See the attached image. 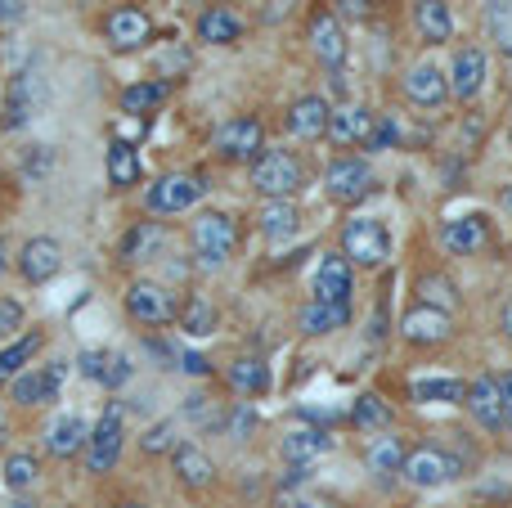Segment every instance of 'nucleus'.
I'll return each instance as SVG.
<instances>
[{
	"mask_svg": "<svg viewBox=\"0 0 512 508\" xmlns=\"http://www.w3.org/2000/svg\"><path fill=\"white\" fill-rule=\"evenodd\" d=\"M306 185V162L292 149H265L252 162V189L261 198H292Z\"/></svg>",
	"mask_w": 512,
	"mask_h": 508,
	"instance_id": "f257e3e1",
	"label": "nucleus"
},
{
	"mask_svg": "<svg viewBox=\"0 0 512 508\" xmlns=\"http://www.w3.org/2000/svg\"><path fill=\"white\" fill-rule=\"evenodd\" d=\"M207 194V176L203 171H171V176H158L144 194V207L153 216H176V212H189L198 198Z\"/></svg>",
	"mask_w": 512,
	"mask_h": 508,
	"instance_id": "f03ea898",
	"label": "nucleus"
},
{
	"mask_svg": "<svg viewBox=\"0 0 512 508\" xmlns=\"http://www.w3.org/2000/svg\"><path fill=\"white\" fill-rule=\"evenodd\" d=\"M342 252L351 266H387L391 261V234L382 221H373V216H355V221H346L342 230Z\"/></svg>",
	"mask_w": 512,
	"mask_h": 508,
	"instance_id": "7ed1b4c3",
	"label": "nucleus"
},
{
	"mask_svg": "<svg viewBox=\"0 0 512 508\" xmlns=\"http://www.w3.org/2000/svg\"><path fill=\"white\" fill-rule=\"evenodd\" d=\"M122 437H126V414H122V405L117 401H108L104 414H99V423L90 428V437H86V464H90V473L95 477L113 473L117 455H122Z\"/></svg>",
	"mask_w": 512,
	"mask_h": 508,
	"instance_id": "20e7f679",
	"label": "nucleus"
},
{
	"mask_svg": "<svg viewBox=\"0 0 512 508\" xmlns=\"http://www.w3.org/2000/svg\"><path fill=\"white\" fill-rule=\"evenodd\" d=\"M373 185H378V176H373V167L364 158H333L328 162V171H324V194L333 198V203H342V207L369 198Z\"/></svg>",
	"mask_w": 512,
	"mask_h": 508,
	"instance_id": "39448f33",
	"label": "nucleus"
},
{
	"mask_svg": "<svg viewBox=\"0 0 512 508\" xmlns=\"http://www.w3.org/2000/svg\"><path fill=\"white\" fill-rule=\"evenodd\" d=\"M400 477L409 486H418V491H432V486H445L450 477H459V459L441 446H414V450H405Z\"/></svg>",
	"mask_w": 512,
	"mask_h": 508,
	"instance_id": "423d86ee",
	"label": "nucleus"
},
{
	"mask_svg": "<svg viewBox=\"0 0 512 508\" xmlns=\"http://www.w3.org/2000/svg\"><path fill=\"white\" fill-rule=\"evenodd\" d=\"M126 311H131V320L140 324H171L180 315V297L171 293L167 284H153V279H135L131 288H126Z\"/></svg>",
	"mask_w": 512,
	"mask_h": 508,
	"instance_id": "0eeeda50",
	"label": "nucleus"
},
{
	"mask_svg": "<svg viewBox=\"0 0 512 508\" xmlns=\"http://www.w3.org/2000/svg\"><path fill=\"white\" fill-rule=\"evenodd\" d=\"M194 248L207 266H221V261H230L234 248H239V225L225 212H203L194 221Z\"/></svg>",
	"mask_w": 512,
	"mask_h": 508,
	"instance_id": "6e6552de",
	"label": "nucleus"
},
{
	"mask_svg": "<svg viewBox=\"0 0 512 508\" xmlns=\"http://www.w3.org/2000/svg\"><path fill=\"white\" fill-rule=\"evenodd\" d=\"M45 104V77L36 68H23L9 77L5 90V126H27Z\"/></svg>",
	"mask_w": 512,
	"mask_h": 508,
	"instance_id": "1a4fd4ad",
	"label": "nucleus"
},
{
	"mask_svg": "<svg viewBox=\"0 0 512 508\" xmlns=\"http://www.w3.org/2000/svg\"><path fill=\"white\" fill-rule=\"evenodd\" d=\"M216 153L230 162H256L265 153V131L256 117H230L216 131Z\"/></svg>",
	"mask_w": 512,
	"mask_h": 508,
	"instance_id": "9d476101",
	"label": "nucleus"
},
{
	"mask_svg": "<svg viewBox=\"0 0 512 508\" xmlns=\"http://www.w3.org/2000/svg\"><path fill=\"white\" fill-rule=\"evenodd\" d=\"M400 333H405L414 347H436V342H450L454 320H450V311H436V306L418 302L400 315Z\"/></svg>",
	"mask_w": 512,
	"mask_h": 508,
	"instance_id": "9b49d317",
	"label": "nucleus"
},
{
	"mask_svg": "<svg viewBox=\"0 0 512 508\" xmlns=\"http://www.w3.org/2000/svg\"><path fill=\"white\" fill-rule=\"evenodd\" d=\"M104 36H108V45H113V50H140V45L153 41V23H149V14H144V9L117 5L113 14L104 18Z\"/></svg>",
	"mask_w": 512,
	"mask_h": 508,
	"instance_id": "f8f14e48",
	"label": "nucleus"
},
{
	"mask_svg": "<svg viewBox=\"0 0 512 508\" xmlns=\"http://www.w3.org/2000/svg\"><path fill=\"white\" fill-rule=\"evenodd\" d=\"M310 50H315V59L324 63V68H342L346 27H342V18H337L333 9H315V14H310Z\"/></svg>",
	"mask_w": 512,
	"mask_h": 508,
	"instance_id": "ddd939ff",
	"label": "nucleus"
},
{
	"mask_svg": "<svg viewBox=\"0 0 512 508\" xmlns=\"http://www.w3.org/2000/svg\"><path fill=\"white\" fill-rule=\"evenodd\" d=\"M463 405H468V414L481 423L486 432H499L504 428V401H499V378L481 374L468 383V392H463Z\"/></svg>",
	"mask_w": 512,
	"mask_h": 508,
	"instance_id": "4468645a",
	"label": "nucleus"
},
{
	"mask_svg": "<svg viewBox=\"0 0 512 508\" xmlns=\"http://www.w3.org/2000/svg\"><path fill=\"white\" fill-rule=\"evenodd\" d=\"M481 86H486V50L481 45H459L454 68H450V95L477 99Z\"/></svg>",
	"mask_w": 512,
	"mask_h": 508,
	"instance_id": "2eb2a0df",
	"label": "nucleus"
},
{
	"mask_svg": "<svg viewBox=\"0 0 512 508\" xmlns=\"http://www.w3.org/2000/svg\"><path fill=\"white\" fill-rule=\"evenodd\" d=\"M59 261H63L59 243L45 239V234L27 239L23 252H18V270H23L27 284H45V279H54V275H59Z\"/></svg>",
	"mask_w": 512,
	"mask_h": 508,
	"instance_id": "dca6fc26",
	"label": "nucleus"
},
{
	"mask_svg": "<svg viewBox=\"0 0 512 508\" xmlns=\"http://www.w3.org/2000/svg\"><path fill=\"white\" fill-rule=\"evenodd\" d=\"M297 324L306 338H328V333L351 324V302H315V297H310V302L297 311Z\"/></svg>",
	"mask_w": 512,
	"mask_h": 508,
	"instance_id": "f3484780",
	"label": "nucleus"
},
{
	"mask_svg": "<svg viewBox=\"0 0 512 508\" xmlns=\"http://www.w3.org/2000/svg\"><path fill=\"white\" fill-rule=\"evenodd\" d=\"M355 293V275H351V261L342 252L319 261V275H315V302H351Z\"/></svg>",
	"mask_w": 512,
	"mask_h": 508,
	"instance_id": "a211bd4d",
	"label": "nucleus"
},
{
	"mask_svg": "<svg viewBox=\"0 0 512 508\" xmlns=\"http://www.w3.org/2000/svg\"><path fill=\"white\" fill-rule=\"evenodd\" d=\"M59 387H63V365H45V369H27V374H18L9 392H14L18 405H45V401L59 396Z\"/></svg>",
	"mask_w": 512,
	"mask_h": 508,
	"instance_id": "6ab92c4d",
	"label": "nucleus"
},
{
	"mask_svg": "<svg viewBox=\"0 0 512 508\" xmlns=\"http://www.w3.org/2000/svg\"><path fill=\"white\" fill-rule=\"evenodd\" d=\"M405 95L423 108H441L450 99V77L441 68H432V63H418V68L405 72Z\"/></svg>",
	"mask_w": 512,
	"mask_h": 508,
	"instance_id": "aec40b11",
	"label": "nucleus"
},
{
	"mask_svg": "<svg viewBox=\"0 0 512 508\" xmlns=\"http://www.w3.org/2000/svg\"><path fill=\"white\" fill-rule=\"evenodd\" d=\"M369 131H373V113H369V108L346 104V108H337V113H328V131L324 135L337 144V149H351V144L369 140Z\"/></svg>",
	"mask_w": 512,
	"mask_h": 508,
	"instance_id": "412c9836",
	"label": "nucleus"
},
{
	"mask_svg": "<svg viewBox=\"0 0 512 508\" xmlns=\"http://www.w3.org/2000/svg\"><path fill=\"white\" fill-rule=\"evenodd\" d=\"M77 365H81V374H86L90 383L108 387V392L126 387V378H131V365H126V356H117V351H81Z\"/></svg>",
	"mask_w": 512,
	"mask_h": 508,
	"instance_id": "4be33fe9",
	"label": "nucleus"
},
{
	"mask_svg": "<svg viewBox=\"0 0 512 508\" xmlns=\"http://www.w3.org/2000/svg\"><path fill=\"white\" fill-rule=\"evenodd\" d=\"M283 122H288V135H297V140H319L328 131V104L319 95H301L292 99Z\"/></svg>",
	"mask_w": 512,
	"mask_h": 508,
	"instance_id": "5701e85b",
	"label": "nucleus"
},
{
	"mask_svg": "<svg viewBox=\"0 0 512 508\" xmlns=\"http://www.w3.org/2000/svg\"><path fill=\"white\" fill-rule=\"evenodd\" d=\"M162 243H167V225L162 221H135L131 230L122 234L117 252H122V261H149V257L162 252Z\"/></svg>",
	"mask_w": 512,
	"mask_h": 508,
	"instance_id": "b1692460",
	"label": "nucleus"
},
{
	"mask_svg": "<svg viewBox=\"0 0 512 508\" xmlns=\"http://www.w3.org/2000/svg\"><path fill=\"white\" fill-rule=\"evenodd\" d=\"M86 419H77V414H63V419H54L50 428H45V455L54 459H72L77 450H86Z\"/></svg>",
	"mask_w": 512,
	"mask_h": 508,
	"instance_id": "393cba45",
	"label": "nucleus"
},
{
	"mask_svg": "<svg viewBox=\"0 0 512 508\" xmlns=\"http://www.w3.org/2000/svg\"><path fill=\"white\" fill-rule=\"evenodd\" d=\"M171 468H176L180 486H189V491H207V486L216 482V464L198 446H176L171 450Z\"/></svg>",
	"mask_w": 512,
	"mask_h": 508,
	"instance_id": "a878e982",
	"label": "nucleus"
},
{
	"mask_svg": "<svg viewBox=\"0 0 512 508\" xmlns=\"http://www.w3.org/2000/svg\"><path fill=\"white\" fill-rule=\"evenodd\" d=\"M414 27L427 45H445L454 36V14L450 0H418L414 5Z\"/></svg>",
	"mask_w": 512,
	"mask_h": 508,
	"instance_id": "bb28decb",
	"label": "nucleus"
},
{
	"mask_svg": "<svg viewBox=\"0 0 512 508\" xmlns=\"http://www.w3.org/2000/svg\"><path fill=\"white\" fill-rule=\"evenodd\" d=\"M239 36H243V18L234 14V9L212 5V9H203V14H198V41H207V45H234Z\"/></svg>",
	"mask_w": 512,
	"mask_h": 508,
	"instance_id": "cd10ccee",
	"label": "nucleus"
},
{
	"mask_svg": "<svg viewBox=\"0 0 512 508\" xmlns=\"http://www.w3.org/2000/svg\"><path fill=\"white\" fill-rule=\"evenodd\" d=\"M441 243L450 252H459V257H472V252H481L490 243V230L481 216H459V221H450L441 230Z\"/></svg>",
	"mask_w": 512,
	"mask_h": 508,
	"instance_id": "c85d7f7f",
	"label": "nucleus"
},
{
	"mask_svg": "<svg viewBox=\"0 0 512 508\" xmlns=\"http://www.w3.org/2000/svg\"><path fill=\"white\" fill-rule=\"evenodd\" d=\"M176 324L189 333V338H212V333L221 329V311H216V306H212V297L194 293V297H189V302H180Z\"/></svg>",
	"mask_w": 512,
	"mask_h": 508,
	"instance_id": "c756f323",
	"label": "nucleus"
},
{
	"mask_svg": "<svg viewBox=\"0 0 512 508\" xmlns=\"http://www.w3.org/2000/svg\"><path fill=\"white\" fill-rule=\"evenodd\" d=\"M297 225H301V212H297V203H292V198H270V203L261 207V234L270 243L292 239V234H297Z\"/></svg>",
	"mask_w": 512,
	"mask_h": 508,
	"instance_id": "7c9ffc66",
	"label": "nucleus"
},
{
	"mask_svg": "<svg viewBox=\"0 0 512 508\" xmlns=\"http://www.w3.org/2000/svg\"><path fill=\"white\" fill-rule=\"evenodd\" d=\"M328 446H333V441H328V432H319V428H292L288 437H283V459H288V464L310 468Z\"/></svg>",
	"mask_w": 512,
	"mask_h": 508,
	"instance_id": "2f4dec72",
	"label": "nucleus"
},
{
	"mask_svg": "<svg viewBox=\"0 0 512 508\" xmlns=\"http://www.w3.org/2000/svg\"><path fill=\"white\" fill-rule=\"evenodd\" d=\"M167 95H171L167 81H135V86L122 90V113L149 117V113H158V108L167 104Z\"/></svg>",
	"mask_w": 512,
	"mask_h": 508,
	"instance_id": "473e14b6",
	"label": "nucleus"
},
{
	"mask_svg": "<svg viewBox=\"0 0 512 508\" xmlns=\"http://www.w3.org/2000/svg\"><path fill=\"white\" fill-rule=\"evenodd\" d=\"M400 464H405V446H400L396 437H373L369 446H364V468H369L373 477H391V473H400Z\"/></svg>",
	"mask_w": 512,
	"mask_h": 508,
	"instance_id": "72a5a7b5",
	"label": "nucleus"
},
{
	"mask_svg": "<svg viewBox=\"0 0 512 508\" xmlns=\"http://www.w3.org/2000/svg\"><path fill=\"white\" fill-rule=\"evenodd\" d=\"M225 383H230L234 392H243V396H261V392H270V365L243 356V360H234V365L225 369Z\"/></svg>",
	"mask_w": 512,
	"mask_h": 508,
	"instance_id": "f704fd0d",
	"label": "nucleus"
},
{
	"mask_svg": "<svg viewBox=\"0 0 512 508\" xmlns=\"http://www.w3.org/2000/svg\"><path fill=\"white\" fill-rule=\"evenodd\" d=\"M140 180V153H135L131 140H113L108 144V185L126 189Z\"/></svg>",
	"mask_w": 512,
	"mask_h": 508,
	"instance_id": "c9c22d12",
	"label": "nucleus"
},
{
	"mask_svg": "<svg viewBox=\"0 0 512 508\" xmlns=\"http://www.w3.org/2000/svg\"><path fill=\"white\" fill-rule=\"evenodd\" d=\"M463 392H468V383H459V378H414L409 383V396L423 405H454L463 401Z\"/></svg>",
	"mask_w": 512,
	"mask_h": 508,
	"instance_id": "e433bc0d",
	"label": "nucleus"
},
{
	"mask_svg": "<svg viewBox=\"0 0 512 508\" xmlns=\"http://www.w3.org/2000/svg\"><path fill=\"white\" fill-rule=\"evenodd\" d=\"M41 347H45L41 333H23L18 342H9V347L0 351V383H9V378L23 374V365H27V360H32Z\"/></svg>",
	"mask_w": 512,
	"mask_h": 508,
	"instance_id": "4c0bfd02",
	"label": "nucleus"
},
{
	"mask_svg": "<svg viewBox=\"0 0 512 508\" xmlns=\"http://www.w3.org/2000/svg\"><path fill=\"white\" fill-rule=\"evenodd\" d=\"M414 293H418V302L436 306V311H454V302H459V293H454V284L445 275H423Z\"/></svg>",
	"mask_w": 512,
	"mask_h": 508,
	"instance_id": "58836bf2",
	"label": "nucleus"
},
{
	"mask_svg": "<svg viewBox=\"0 0 512 508\" xmlns=\"http://www.w3.org/2000/svg\"><path fill=\"white\" fill-rule=\"evenodd\" d=\"M41 482V464H36V455H27V450H18V455L5 459V486L9 491H27V486Z\"/></svg>",
	"mask_w": 512,
	"mask_h": 508,
	"instance_id": "ea45409f",
	"label": "nucleus"
},
{
	"mask_svg": "<svg viewBox=\"0 0 512 508\" xmlns=\"http://www.w3.org/2000/svg\"><path fill=\"white\" fill-rule=\"evenodd\" d=\"M351 423H355V428H364V432L387 428V423H391L387 401H382V396H360V401H355V410H351Z\"/></svg>",
	"mask_w": 512,
	"mask_h": 508,
	"instance_id": "a19ab883",
	"label": "nucleus"
},
{
	"mask_svg": "<svg viewBox=\"0 0 512 508\" xmlns=\"http://www.w3.org/2000/svg\"><path fill=\"white\" fill-rule=\"evenodd\" d=\"M486 27L495 36V45L512 59V5L508 0H490L486 5Z\"/></svg>",
	"mask_w": 512,
	"mask_h": 508,
	"instance_id": "79ce46f5",
	"label": "nucleus"
},
{
	"mask_svg": "<svg viewBox=\"0 0 512 508\" xmlns=\"http://www.w3.org/2000/svg\"><path fill=\"white\" fill-rule=\"evenodd\" d=\"M23 329V306L14 297H0V338H14Z\"/></svg>",
	"mask_w": 512,
	"mask_h": 508,
	"instance_id": "37998d69",
	"label": "nucleus"
},
{
	"mask_svg": "<svg viewBox=\"0 0 512 508\" xmlns=\"http://www.w3.org/2000/svg\"><path fill=\"white\" fill-rule=\"evenodd\" d=\"M391 144H396V122H391V117H382V122H373V131H369V140H364V149L382 153V149H391Z\"/></svg>",
	"mask_w": 512,
	"mask_h": 508,
	"instance_id": "c03bdc74",
	"label": "nucleus"
},
{
	"mask_svg": "<svg viewBox=\"0 0 512 508\" xmlns=\"http://www.w3.org/2000/svg\"><path fill=\"white\" fill-rule=\"evenodd\" d=\"M144 455H162V450H176V432H171V423H162V428H149V437L140 441Z\"/></svg>",
	"mask_w": 512,
	"mask_h": 508,
	"instance_id": "a18cd8bd",
	"label": "nucleus"
},
{
	"mask_svg": "<svg viewBox=\"0 0 512 508\" xmlns=\"http://www.w3.org/2000/svg\"><path fill=\"white\" fill-rule=\"evenodd\" d=\"M279 504L283 508H337L328 495H319V491H288Z\"/></svg>",
	"mask_w": 512,
	"mask_h": 508,
	"instance_id": "49530a36",
	"label": "nucleus"
},
{
	"mask_svg": "<svg viewBox=\"0 0 512 508\" xmlns=\"http://www.w3.org/2000/svg\"><path fill=\"white\" fill-rule=\"evenodd\" d=\"M50 162H54V153L45 144H32V153H27V180H41Z\"/></svg>",
	"mask_w": 512,
	"mask_h": 508,
	"instance_id": "de8ad7c7",
	"label": "nucleus"
},
{
	"mask_svg": "<svg viewBox=\"0 0 512 508\" xmlns=\"http://www.w3.org/2000/svg\"><path fill=\"white\" fill-rule=\"evenodd\" d=\"M333 14L337 18H369L373 0H333Z\"/></svg>",
	"mask_w": 512,
	"mask_h": 508,
	"instance_id": "09e8293b",
	"label": "nucleus"
},
{
	"mask_svg": "<svg viewBox=\"0 0 512 508\" xmlns=\"http://www.w3.org/2000/svg\"><path fill=\"white\" fill-rule=\"evenodd\" d=\"M180 369H185V374H194V378H207V374H212V360L198 356V351H185V356H180Z\"/></svg>",
	"mask_w": 512,
	"mask_h": 508,
	"instance_id": "8fccbe9b",
	"label": "nucleus"
},
{
	"mask_svg": "<svg viewBox=\"0 0 512 508\" xmlns=\"http://www.w3.org/2000/svg\"><path fill=\"white\" fill-rule=\"evenodd\" d=\"M297 9V0H265V23H283Z\"/></svg>",
	"mask_w": 512,
	"mask_h": 508,
	"instance_id": "3c124183",
	"label": "nucleus"
},
{
	"mask_svg": "<svg viewBox=\"0 0 512 508\" xmlns=\"http://www.w3.org/2000/svg\"><path fill=\"white\" fill-rule=\"evenodd\" d=\"M499 401H504V428H512V374L499 378Z\"/></svg>",
	"mask_w": 512,
	"mask_h": 508,
	"instance_id": "603ef678",
	"label": "nucleus"
},
{
	"mask_svg": "<svg viewBox=\"0 0 512 508\" xmlns=\"http://www.w3.org/2000/svg\"><path fill=\"white\" fill-rule=\"evenodd\" d=\"M0 18H5V23L23 18V0H0Z\"/></svg>",
	"mask_w": 512,
	"mask_h": 508,
	"instance_id": "864d4df0",
	"label": "nucleus"
},
{
	"mask_svg": "<svg viewBox=\"0 0 512 508\" xmlns=\"http://www.w3.org/2000/svg\"><path fill=\"white\" fill-rule=\"evenodd\" d=\"M144 347H149V356H158V360H176V351H171L167 342H158V338H149Z\"/></svg>",
	"mask_w": 512,
	"mask_h": 508,
	"instance_id": "5fc2aeb1",
	"label": "nucleus"
},
{
	"mask_svg": "<svg viewBox=\"0 0 512 508\" xmlns=\"http://www.w3.org/2000/svg\"><path fill=\"white\" fill-rule=\"evenodd\" d=\"M230 428H239V432H248V428H252V414H248V410H239V414H230Z\"/></svg>",
	"mask_w": 512,
	"mask_h": 508,
	"instance_id": "6e6d98bb",
	"label": "nucleus"
},
{
	"mask_svg": "<svg viewBox=\"0 0 512 508\" xmlns=\"http://www.w3.org/2000/svg\"><path fill=\"white\" fill-rule=\"evenodd\" d=\"M504 333H508V342H512V302L504 306Z\"/></svg>",
	"mask_w": 512,
	"mask_h": 508,
	"instance_id": "4d7b16f0",
	"label": "nucleus"
},
{
	"mask_svg": "<svg viewBox=\"0 0 512 508\" xmlns=\"http://www.w3.org/2000/svg\"><path fill=\"white\" fill-rule=\"evenodd\" d=\"M5 441H9V428H5V419H0V446H5Z\"/></svg>",
	"mask_w": 512,
	"mask_h": 508,
	"instance_id": "13d9d810",
	"label": "nucleus"
},
{
	"mask_svg": "<svg viewBox=\"0 0 512 508\" xmlns=\"http://www.w3.org/2000/svg\"><path fill=\"white\" fill-rule=\"evenodd\" d=\"M5 266H9V261H5V243H0V275H5Z\"/></svg>",
	"mask_w": 512,
	"mask_h": 508,
	"instance_id": "bf43d9fd",
	"label": "nucleus"
},
{
	"mask_svg": "<svg viewBox=\"0 0 512 508\" xmlns=\"http://www.w3.org/2000/svg\"><path fill=\"white\" fill-rule=\"evenodd\" d=\"M504 203H508V207H512V189H508V194H504Z\"/></svg>",
	"mask_w": 512,
	"mask_h": 508,
	"instance_id": "052dcab7",
	"label": "nucleus"
},
{
	"mask_svg": "<svg viewBox=\"0 0 512 508\" xmlns=\"http://www.w3.org/2000/svg\"><path fill=\"white\" fill-rule=\"evenodd\" d=\"M117 508H144V504H117Z\"/></svg>",
	"mask_w": 512,
	"mask_h": 508,
	"instance_id": "680f3d73",
	"label": "nucleus"
}]
</instances>
